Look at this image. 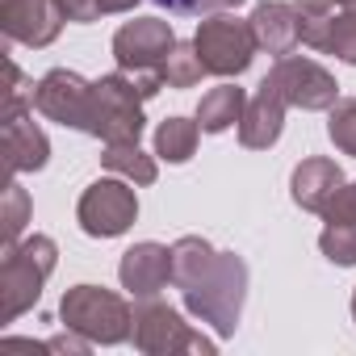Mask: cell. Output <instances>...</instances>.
<instances>
[{
    "label": "cell",
    "instance_id": "cell-1",
    "mask_svg": "<svg viewBox=\"0 0 356 356\" xmlns=\"http://www.w3.org/2000/svg\"><path fill=\"white\" fill-rule=\"evenodd\" d=\"M181 298L193 318L210 323L218 335H235L248 298V264L235 252H214V260L181 289Z\"/></svg>",
    "mask_w": 356,
    "mask_h": 356
},
{
    "label": "cell",
    "instance_id": "cell-2",
    "mask_svg": "<svg viewBox=\"0 0 356 356\" xmlns=\"http://www.w3.org/2000/svg\"><path fill=\"white\" fill-rule=\"evenodd\" d=\"M55 260H59V248L47 235L5 243V260H0V323H13L42 298V285L55 273Z\"/></svg>",
    "mask_w": 356,
    "mask_h": 356
},
{
    "label": "cell",
    "instance_id": "cell-3",
    "mask_svg": "<svg viewBox=\"0 0 356 356\" xmlns=\"http://www.w3.org/2000/svg\"><path fill=\"white\" fill-rule=\"evenodd\" d=\"M147 118H143V92L134 88L130 72H113L92 80L88 113H84V134L101 143H138Z\"/></svg>",
    "mask_w": 356,
    "mask_h": 356
},
{
    "label": "cell",
    "instance_id": "cell-4",
    "mask_svg": "<svg viewBox=\"0 0 356 356\" xmlns=\"http://www.w3.org/2000/svg\"><path fill=\"white\" fill-rule=\"evenodd\" d=\"M59 318H63V327L80 331L92 343H126L134 331V310L126 306V298H118L113 289H101V285L67 289Z\"/></svg>",
    "mask_w": 356,
    "mask_h": 356
},
{
    "label": "cell",
    "instance_id": "cell-5",
    "mask_svg": "<svg viewBox=\"0 0 356 356\" xmlns=\"http://www.w3.org/2000/svg\"><path fill=\"white\" fill-rule=\"evenodd\" d=\"M130 339L147 356H172V352H202V356H210L214 352V339H206L202 331H193L172 306H163L155 298H143L134 306V331H130Z\"/></svg>",
    "mask_w": 356,
    "mask_h": 356
},
{
    "label": "cell",
    "instance_id": "cell-6",
    "mask_svg": "<svg viewBox=\"0 0 356 356\" xmlns=\"http://www.w3.org/2000/svg\"><path fill=\"white\" fill-rule=\"evenodd\" d=\"M193 47L206 63L210 76H243L252 67V55L260 51L256 47V34H252V22H239V17H206L193 34Z\"/></svg>",
    "mask_w": 356,
    "mask_h": 356
},
{
    "label": "cell",
    "instance_id": "cell-7",
    "mask_svg": "<svg viewBox=\"0 0 356 356\" xmlns=\"http://www.w3.org/2000/svg\"><path fill=\"white\" fill-rule=\"evenodd\" d=\"M76 218H80V231L92 235V239H118L130 231V222L138 218V197L130 189L126 176H105V181H92L76 206Z\"/></svg>",
    "mask_w": 356,
    "mask_h": 356
},
{
    "label": "cell",
    "instance_id": "cell-8",
    "mask_svg": "<svg viewBox=\"0 0 356 356\" xmlns=\"http://www.w3.org/2000/svg\"><path fill=\"white\" fill-rule=\"evenodd\" d=\"M268 88H277L285 97L289 109H331L339 101V84L335 76L314 63V59H302V55H285L273 63V72L264 76Z\"/></svg>",
    "mask_w": 356,
    "mask_h": 356
},
{
    "label": "cell",
    "instance_id": "cell-9",
    "mask_svg": "<svg viewBox=\"0 0 356 356\" xmlns=\"http://www.w3.org/2000/svg\"><path fill=\"white\" fill-rule=\"evenodd\" d=\"M172 47L176 34L163 17H134L113 34V59L122 72H159Z\"/></svg>",
    "mask_w": 356,
    "mask_h": 356
},
{
    "label": "cell",
    "instance_id": "cell-10",
    "mask_svg": "<svg viewBox=\"0 0 356 356\" xmlns=\"http://www.w3.org/2000/svg\"><path fill=\"white\" fill-rule=\"evenodd\" d=\"M88 97H92V84L67 67H55L47 72L38 84H34V109L59 126H84V113H88Z\"/></svg>",
    "mask_w": 356,
    "mask_h": 356
},
{
    "label": "cell",
    "instance_id": "cell-11",
    "mask_svg": "<svg viewBox=\"0 0 356 356\" xmlns=\"http://www.w3.org/2000/svg\"><path fill=\"white\" fill-rule=\"evenodd\" d=\"M63 9L55 0H0V30L9 42L51 47L63 30Z\"/></svg>",
    "mask_w": 356,
    "mask_h": 356
},
{
    "label": "cell",
    "instance_id": "cell-12",
    "mask_svg": "<svg viewBox=\"0 0 356 356\" xmlns=\"http://www.w3.org/2000/svg\"><path fill=\"white\" fill-rule=\"evenodd\" d=\"M0 134H5V138H0V147H5V168H9V176L47 168L51 143H47V134L38 130V122H34L30 109L0 113Z\"/></svg>",
    "mask_w": 356,
    "mask_h": 356
},
{
    "label": "cell",
    "instance_id": "cell-13",
    "mask_svg": "<svg viewBox=\"0 0 356 356\" xmlns=\"http://www.w3.org/2000/svg\"><path fill=\"white\" fill-rule=\"evenodd\" d=\"M118 277H122V289L130 298H159V289L172 281V248L163 243H134L122 264H118Z\"/></svg>",
    "mask_w": 356,
    "mask_h": 356
},
{
    "label": "cell",
    "instance_id": "cell-14",
    "mask_svg": "<svg viewBox=\"0 0 356 356\" xmlns=\"http://www.w3.org/2000/svg\"><path fill=\"white\" fill-rule=\"evenodd\" d=\"M248 22H252L256 47L277 55V59L293 55L298 42H302V13L293 5H281V0H264V5H256V13Z\"/></svg>",
    "mask_w": 356,
    "mask_h": 356
},
{
    "label": "cell",
    "instance_id": "cell-15",
    "mask_svg": "<svg viewBox=\"0 0 356 356\" xmlns=\"http://www.w3.org/2000/svg\"><path fill=\"white\" fill-rule=\"evenodd\" d=\"M339 189H343V172H339L335 159H323V155L302 159V163L293 168V176H289L293 202H298L302 210H310V214H323L327 202H331Z\"/></svg>",
    "mask_w": 356,
    "mask_h": 356
},
{
    "label": "cell",
    "instance_id": "cell-16",
    "mask_svg": "<svg viewBox=\"0 0 356 356\" xmlns=\"http://www.w3.org/2000/svg\"><path fill=\"white\" fill-rule=\"evenodd\" d=\"M285 109H289V105H285V97H281L277 88L260 84V88H256V97L248 101L243 118H239V143H243L248 151H264V147H273V143L281 138Z\"/></svg>",
    "mask_w": 356,
    "mask_h": 356
},
{
    "label": "cell",
    "instance_id": "cell-17",
    "mask_svg": "<svg viewBox=\"0 0 356 356\" xmlns=\"http://www.w3.org/2000/svg\"><path fill=\"white\" fill-rule=\"evenodd\" d=\"M302 42L356 67V9L327 13V17H302Z\"/></svg>",
    "mask_w": 356,
    "mask_h": 356
},
{
    "label": "cell",
    "instance_id": "cell-18",
    "mask_svg": "<svg viewBox=\"0 0 356 356\" xmlns=\"http://www.w3.org/2000/svg\"><path fill=\"white\" fill-rule=\"evenodd\" d=\"M243 109H248L243 88H235V84H218V88H210V92L202 97V105H197V126H202L206 134H222V130L239 126Z\"/></svg>",
    "mask_w": 356,
    "mask_h": 356
},
{
    "label": "cell",
    "instance_id": "cell-19",
    "mask_svg": "<svg viewBox=\"0 0 356 356\" xmlns=\"http://www.w3.org/2000/svg\"><path fill=\"white\" fill-rule=\"evenodd\" d=\"M197 134H202L197 122H189V118H168L155 130V155L168 159V163H185L197 151Z\"/></svg>",
    "mask_w": 356,
    "mask_h": 356
},
{
    "label": "cell",
    "instance_id": "cell-20",
    "mask_svg": "<svg viewBox=\"0 0 356 356\" xmlns=\"http://www.w3.org/2000/svg\"><path fill=\"white\" fill-rule=\"evenodd\" d=\"M101 163H105L113 176H126L130 185H151V181H155V159L143 155L138 143H105Z\"/></svg>",
    "mask_w": 356,
    "mask_h": 356
},
{
    "label": "cell",
    "instance_id": "cell-21",
    "mask_svg": "<svg viewBox=\"0 0 356 356\" xmlns=\"http://www.w3.org/2000/svg\"><path fill=\"white\" fill-rule=\"evenodd\" d=\"M159 76H163L168 88H193L206 76V63H202V55H197L193 42H176L168 51V59L159 63Z\"/></svg>",
    "mask_w": 356,
    "mask_h": 356
},
{
    "label": "cell",
    "instance_id": "cell-22",
    "mask_svg": "<svg viewBox=\"0 0 356 356\" xmlns=\"http://www.w3.org/2000/svg\"><path fill=\"white\" fill-rule=\"evenodd\" d=\"M26 222H30V193L13 176V181L5 185V202H0V235H5V243H17Z\"/></svg>",
    "mask_w": 356,
    "mask_h": 356
},
{
    "label": "cell",
    "instance_id": "cell-23",
    "mask_svg": "<svg viewBox=\"0 0 356 356\" xmlns=\"http://www.w3.org/2000/svg\"><path fill=\"white\" fill-rule=\"evenodd\" d=\"M318 248L331 264L352 268L356 264V222H327L318 235Z\"/></svg>",
    "mask_w": 356,
    "mask_h": 356
},
{
    "label": "cell",
    "instance_id": "cell-24",
    "mask_svg": "<svg viewBox=\"0 0 356 356\" xmlns=\"http://www.w3.org/2000/svg\"><path fill=\"white\" fill-rule=\"evenodd\" d=\"M327 134H331V143H335L343 155H356V97H343V101L331 105Z\"/></svg>",
    "mask_w": 356,
    "mask_h": 356
},
{
    "label": "cell",
    "instance_id": "cell-25",
    "mask_svg": "<svg viewBox=\"0 0 356 356\" xmlns=\"http://www.w3.org/2000/svg\"><path fill=\"white\" fill-rule=\"evenodd\" d=\"M17 109H34V84H26L13 59H5V105H0V113H17Z\"/></svg>",
    "mask_w": 356,
    "mask_h": 356
},
{
    "label": "cell",
    "instance_id": "cell-26",
    "mask_svg": "<svg viewBox=\"0 0 356 356\" xmlns=\"http://www.w3.org/2000/svg\"><path fill=\"white\" fill-rule=\"evenodd\" d=\"M159 9L168 13H181V17H202V13H222V9H235L243 0H155Z\"/></svg>",
    "mask_w": 356,
    "mask_h": 356
},
{
    "label": "cell",
    "instance_id": "cell-27",
    "mask_svg": "<svg viewBox=\"0 0 356 356\" xmlns=\"http://www.w3.org/2000/svg\"><path fill=\"white\" fill-rule=\"evenodd\" d=\"M323 218H327V222H356V181H352V185L343 181V189L327 202Z\"/></svg>",
    "mask_w": 356,
    "mask_h": 356
},
{
    "label": "cell",
    "instance_id": "cell-28",
    "mask_svg": "<svg viewBox=\"0 0 356 356\" xmlns=\"http://www.w3.org/2000/svg\"><path fill=\"white\" fill-rule=\"evenodd\" d=\"M55 5L63 9L67 22H97V17H101V5H97V0H55Z\"/></svg>",
    "mask_w": 356,
    "mask_h": 356
},
{
    "label": "cell",
    "instance_id": "cell-29",
    "mask_svg": "<svg viewBox=\"0 0 356 356\" xmlns=\"http://www.w3.org/2000/svg\"><path fill=\"white\" fill-rule=\"evenodd\" d=\"M331 5H335V0H293V9H298L302 17H327Z\"/></svg>",
    "mask_w": 356,
    "mask_h": 356
},
{
    "label": "cell",
    "instance_id": "cell-30",
    "mask_svg": "<svg viewBox=\"0 0 356 356\" xmlns=\"http://www.w3.org/2000/svg\"><path fill=\"white\" fill-rule=\"evenodd\" d=\"M97 5H101V13H130L138 0H97Z\"/></svg>",
    "mask_w": 356,
    "mask_h": 356
},
{
    "label": "cell",
    "instance_id": "cell-31",
    "mask_svg": "<svg viewBox=\"0 0 356 356\" xmlns=\"http://www.w3.org/2000/svg\"><path fill=\"white\" fill-rule=\"evenodd\" d=\"M335 5H343V9H356V0H335Z\"/></svg>",
    "mask_w": 356,
    "mask_h": 356
},
{
    "label": "cell",
    "instance_id": "cell-32",
    "mask_svg": "<svg viewBox=\"0 0 356 356\" xmlns=\"http://www.w3.org/2000/svg\"><path fill=\"white\" fill-rule=\"evenodd\" d=\"M352 318H356V289H352Z\"/></svg>",
    "mask_w": 356,
    "mask_h": 356
}]
</instances>
